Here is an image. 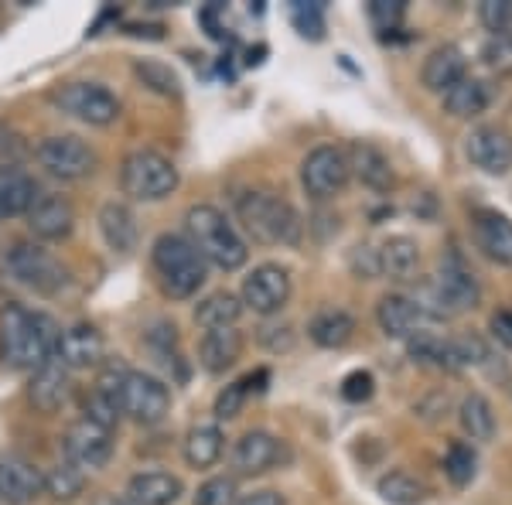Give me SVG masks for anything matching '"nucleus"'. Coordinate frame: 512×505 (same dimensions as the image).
Returning a JSON list of instances; mask_svg holds the SVG:
<instances>
[{
    "mask_svg": "<svg viewBox=\"0 0 512 505\" xmlns=\"http://www.w3.org/2000/svg\"><path fill=\"white\" fill-rule=\"evenodd\" d=\"M59 325L52 314L28 311L24 304H7L0 311V359L14 369H41L55 359Z\"/></svg>",
    "mask_w": 512,
    "mask_h": 505,
    "instance_id": "nucleus-1",
    "label": "nucleus"
},
{
    "mask_svg": "<svg viewBox=\"0 0 512 505\" xmlns=\"http://www.w3.org/2000/svg\"><path fill=\"white\" fill-rule=\"evenodd\" d=\"M185 233L188 243L202 253V260L219 270H239L250 256L243 236L236 233L229 215L216 205H192L185 212Z\"/></svg>",
    "mask_w": 512,
    "mask_h": 505,
    "instance_id": "nucleus-2",
    "label": "nucleus"
},
{
    "mask_svg": "<svg viewBox=\"0 0 512 505\" xmlns=\"http://www.w3.org/2000/svg\"><path fill=\"white\" fill-rule=\"evenodd\" d=\"M151 263L158 273L161 287L168 297L185 301V297L198 294V287L209 277V263L202 260V253L188 243V236L181 233H161L151 246Z\"/></svg>",
    "mask_w": 512,
    "mask_h": 505,
    "instance_id": "nucleus-3",
    "label": "nucleus"
},
{
    "mask_svg": "<svg viewBox=\"0 0 512 505\" xmlns=\"http://www.w3.org/2000/svg\"><path fill=\"white\" fill-rule=\"evenodd\" d=\"M236 212L243 229L256 243L267 246H294L301 239V215L284 198L267 192H246L236 198Z\"/></svg>",
    "mask_w": 512,
    "mask_h": 505,
    "instance_id": "nucleus-4",
    "label": "nucleus"
},
{
    "mask_svg": "<svg viewBox=\"0 0 512 505\" xmlns=\"http://www.w3.org/2000/svg\"><path fill=\"white\" fill-rule=\"evenodd\" d=\"M178 168L171 157H164L161 151L151 147H140L130 151L120 164V185L123 195H130L134 202H161L178 188Z\"/></svg>",
    "mask_w": 512,
    "mask_h": 505,
    "instance_id": "nucleus-5",
    "label": "nucleus"
},
{
    "mask_svg": "<svg viewBox=\"0 0 512 505\" xmlns=\"http://www.w3.org/2000/svg\"><path fill=\"white\" fill-rule=\"evenodd\" d=\"M478 280L458 263H444L441 273L424 287V297H417V304L424 308L427 318H454L465 314L478 304Z\"/></svg>",
    "mask_w": 512,
    "mask_h": 505,
    "instance_id": "nucleus-6",
    "label": "nucleus"
},
{
    "mask_svg": "<svg viewBox=\"0 0 512 505\" xmlns=\"http://www.w3.org/2000/svg\"><path fill=\"white\" fill-rule=\"evenodd\" d=\"M7 273L35 294H59L69 284V270L41 243H14L7 250Z\"/></svg>",
    "mask_w": 512,
    "mask_h": 505,
    "instance_id": "nucleus-7",
    "label": "nucleus"
},
{
    "mask_svg": "<svg viewBox=\"0 0 512 505\" xmlns=\"http://www.w3.org/2000/svg\"><path fill=\"white\" fill-rule=\"evenodd\" d=\"M117 410L144 427L161 424L171 413V389L158 376H151V372L130 369L117 389Z\"/></svg>",
    "mask_w": 512,
    "mask_h": 505,
    "instance_id": "nucleus-8",
    "label": "nucleus"
},
{
    "mask_svg": "<svg viewBox=\"0 0 512 505\" xmlns=\"http://www.w3.org/2000/svg\"><path fill=\"white\" fill-rule=\"evenodd\" d=\"M38 164L52 178L62 181H82L96 171V151L82 137L72 134H52L38 144Z\"/></svg>",
    "mask_w": 512,
    "mask_h": 505,
    "instance_id": "nucleus-9",
    "label": "nucleus"
},
{
    "mask_svg": "<svg viewBox=\"0 0 512 505\" xmlns=\"http://www.w3.org/2000/svg\"><path fill=\"white\" fill-rule=\"evenodd\" d=\"M55 103L82 123H89V127H110L120 117V99L106 86H96V82H69L55 93Z\"/></svg>",
    "mask_w": 512,
    "mask_h": 505,
    "instance_id": "nucleus-10",
    "label": "nucleus"
},
{
    "mask_svg": "<svg viewBox=\"0 0 512 505\" xmlns=\"http://www.w3.org/2000/svg\"><path fill=\"white\" fill-rule=\"evenodd\" d=\"M349 157L342 147L321 144L301 161V185L311 198H332L349 185Z\"/></svg>",
    "mask_w": 512,
    "mask_h": 505,
    "instance_id": "nucleus-11",
    "label": "nucleus"
},
{
    "mask_svg": "<svg viewBox=\"0 0 512 505\" xmlns=\"http://www.w3.org/2000/svg\"><path fill=\"white\" fill-rule=\"evenodd\" d=\"M287 297H291V273L280 267V263H260V267H253L250 277L243 280L239 301H243V308L267 318V314H277L284 308Z\"/></svg>",
    "mask_w": 512,
    "mask_h": 505,
    "instance_id": "nucleus-12",
    "label": "nucleus"
},
{
    "mask_svg": "<svg viewBox=\"0 0 512 505\" xmlns=\"http://www.w3.org/2000/svg\"><path fill=\"white\" fill-rule=\"evenodd\" d=\"M284 458L287 451L280 437H274L270 430H246L229 451V468H233V475H263Z\"/></svg>",
    "mask_w": 512,
    "mask_h": 505,
    "instance_id": "nucleus-13",
    "label": "nucleus"
},
{
    "mask_svg": "<svg viewBox=\"0 0 512 505\" xmlns=\"http://www.w3.org/2000/svg\"><path fill=\"white\" fill-rule=\"evenodd\" d=\"M65 458L79 471H99L113 458V434L82 417L65 430Z\"/></svg>",
    "mask_w": 512,
    "mask_h": 505,
    "instance_id": "nucleus-14",
    "label": "nucleus"
},
{
    "mask_svg": "<svg viewBox=\"0 0 512 505\" xmlns=\"http://www.w3.org/2000/svg\"><path fill=\"white\" fill-rule=\"evenodd\" d=\"M106 355V342L99 335L96 325H72L59 335L55 345V362L65 372H79V369H96Z\"/></svg>",
    "mask_w": 512,
    "mask_h": 505,
    "instance_id": "nucleus-15",
    "label": "nucleus"
},
{
    "mask_svg": "<svg viewBox=\"0 0 512 505\" xmlns=\"http://www.w3.org/2000/svg\"><path fill=\"white\" fill-rule=\"evenodd\" d=\"M465 154L485 175H506L512 168V137L499 127H478L465 140Z\"/></svg>",
    "mask_w": 512,
    "mask_h": 505,
    "instance_id": "nucleus-16",
    "label": "nucleus"
},
{
    "mask_svg": "<svg viewBox=\"0 0 512 505\" xmlns=\"http://www.w3.org/2000/svg\"><path fill=\"white\" fill-rule=\"evenodd\" d=\"M76 226V209L65 195H38L35 205L28 209V229L31 236L45 243H59Z\"/></svg>",
    "mask_w": 512,
    "mask_h": 505,
    "instance_id": "nucleus-17",
    "label": "nucleus"
},
{
    "mask_svg": "<svg viewBox=\"0 0 512 505\" xmlns=\"http://www.w3.org/2000/svg\"><path fill=\"white\" fill-rule=\"evenodd\" d=\"M41 492H45V475L31 461L18 454H0V502L28 505Z\"/></svg>",
    "mask_w": 512,
    "mask_h": 505,
    "instance_id": "nucleus-18",
    "label": "nucleus"
},
{
    "mask_svg": "<svg viewBox=\"0 0 512 505\" xmlns=\"http://www.w3.org/2000/svg\"><path fill=\"white\" fill-rule=\"evenodd\" d=\"M376 321L390 338H414L420 331V325L427 321V314L417 304V297L386 294L383 301L376 304Z\"/></svg>",
    "mask_w": 512,
    "mask_h": 505,
    "instance_id": "nucleus-19",
    "label": "nucleus"
},
{
    "mask_svg": "<svg viewBox=\"0 0 512 505\" xmlns=\"http://www.w3.org/2000/svg\"><path fill=\"white\" fill-rule=\"evenodd\" d=\"M475 243L499 267H512V219L495 209L475 215Z\"/></svg>",
    "mask_w": 512,
    "mask_h": 505,
    "instance_id": "nucleus-20",
    "label": "nucleus"
},
{
    "mask_svg": "<svg viewBox=\"0 0 512 505\" xmlns=\"http://www.w3.org/2000/svg\"><path fill=\"white\" fill-rule=\"evenodd\" d=\"M72 396V383H69V372H65L59 362H45L41 369H35L28 386V400L35 403V410L41 413H59Z\"/></svg>",
    "mask_w": 512,
    "mask_h": 505,
    "instance_id": "nucleus-21",
    "label": "nucleus"
},
{
    "mask_svg": "<svg viewBox=\"0 0 512 505\" xmlns=\"http://www.w3.org/2000/svg\"><path fill=\"white\" fill-rule=\"evenodd\" d=\"M239 355H243V335L236 328L205 331V338L198 342V362L209 376H222L226 369H233Z\"/></svg>",
    "mask_w": 512,
    "mask_h": 505,
    "instance_id": "nucleus-22",
    "label": "nucleus"
},
{
    "mask_svg": "<svg viewBox=\"0 0 512 505\" xmlns=\"http://www.w3.org/2000/svg\"><path fill=\"white\" fill-rule=\"evenodd\" d=\"M99 233H103L106 246H110L113 253L137 250V239H140L137 215L123 202H106L103 209H99Z\"/></svg>",
    "mask_w": 512,
    "mask_h": 505,
    "instance_id": "nucleus-23",
    "label": "nucleus"
},
{
    "mask_svg": "<svg viewBox=\"0 0 512 505\" xmlns=\"http://www.w3.org/2000/svg\"><path fill=\"white\" fill-rule=\"evenodd\" d=\"M181 492H185L181 478L168 475V471H140L127 485V499L134 505H175Z\"/></svg>",
    "mask_w": 512,
    "mask_h": 505,
    "instance_id": "nucleus-24",
    "label": "nucleus"
},
{
    "mask_svg": "<svg viewBox=\"0 0 512 505\" xmlns=\"http://www.w3.org/2000/svg\"><path fill=\"white\" fill-rule=\"evenodd\" d=\"M468 72H465V55L458 52L454 45H441L427 55L424 69H420V79L431 93H448L454 82H461Z\"/></svg>",
    "mask_w": 512,
    "mask_h": 505,
    "instance_id": "nucleus-25",
    "label": "nucleus"
},
{
    "mask_svg": "<svg viewBox=\"0 0 512 505\" xmlns=\"http://www.w3.org/2000/svg\"><path fill=\"white\" fill-rule=\"evenodd\" d=\"M38 185L28 171L21 168H0V219L28 215V209L38 198Z\"/></svg>",
    "mask_w": 512,
    "mask_h": 505,
    "instance_id": "nucleus-26",
    "label": "nucleus"
},
{
    "mask_svg": "<svg viewBox=\"0 0 512 505\" xmlns=\"http://www.w3.org/2000/svg\"><path fill=\"white\" fill-rule=\"evenodd\" d=\"M420 267V250L410 236H390L376 250V270L390 280H410Z\"/></svg>",
    "mask_w": 512,
    "mask_h": 505,
    "instance_id": "nucleus-27",
    "label": "nucleus"
},
{
    "mask_svg": "<svg viewBox=\"0 0 512 505\" xmlns=\"http://www.w3.org/2000/svg\"><path fill=\"white\" fill-rule=\"evenodd\" d=\"M345 157H349V171H355V178L366 188H373V192H390L393 188V168L379 147L352 144V151Z\"/></svg>",
    "mask_w": 512,
    "mask_h": 505,
    "instance_id": "nucleus-28",
    "label": "nucleus"
},
{
    "mask_svg": "<svg viewBox=\"0 0 512 505\" xmlns=\"http://www.w3.org/2000/svg\"><path fill=\"white\" fill-rule=\"evenodd\" d=\"M352 331H355L352 314L342 308L318 311L315 318L308 321V338L318 349H342V345H349Z\"/></svg>",
    "mask_w": 512,
    "mask_h": 505,
    "instance_id": "nucleus-29",
    "label": "nucleus"
},
{
    "mask_svg": "<svg viewBox=\"0 0 512 505\" xmlns=\"http://www.w3.org/2000/svg\"><path fill=\"white\" fill-rule=\"evenodd\" d=\"M222 451H226V437H222V430L216 424H198V427L188 430V437H185V461L195 471L212 468L222 458Z\"/></svg>",
    "mask_w": 512,
    "mask_h": 505,
    "instance_id": "nucleus-30",
    "label": "nucleus"
},
{
    "mask_svg": "<svg viewBox=\"0 0 512 505\" xmlns=\"http://www.w3.org/2000/svg\"><path fill=\"white\" fill-rule=\"evenodd\" d=\"M489 99H492L489 86H485L482 79L465 76L444 93V110H448L451 117H478V113H485Z\"/></svg>",
    "mask_w": 512,
    "mask_h": 505,
    "instance_id": "nucleus-31",
    "label": "nucleus"
},
{
    "mask_svg": "<svg viewBox=\"0 0 512 505\" xmlns=\"http://www.w3.org/2000/svg\"><path fill=\"white\" fill-rule=\"evenodd\" d=\"M239 314H243V301L229 291H216L209 294L205 301H198L195 308V321L205 331H216V328H236Z\"/></svg>",
    "mask_w": 512,
    "mask_h": 505,
    "instance_id": "nucleus-32",
    "label": "nucleus"
},
{
    "mask_svg": "<svg viewBox=\"0 0 512 505\" xmlns=\"http://www.w3.org/2000/svg\"><path fill=\"white\" fill-rule=\"evenodd\" d=\"M458 420L465 427V434L472 441H492L495 434V413H492V403L485 400L482 393H472L461 400V410H458Z\"/></svg>",
    "mask_w": 512,
    "mask_h": 505,
    "instance_id": "nucleus-33",
    "label": "nucleus"
},
{
    "mask_svg": "<svg viewBox=\"0 0 512 505\" xmlns=\"http://www.w3.org/2000/svg\"><path fill=\"white\" fill-rule=\"evenodd\" d=\"M379 495L390 505H420L427 488L420 478L410 475V471H390V475L379 478Z\"/></svg>",
    "mask_w": 512,
    "mask_h": 505,
    "instance_id": "nucleus-34",
    "label": "nucleus"
},
{
    "mask_svg": "<svg viewBox=\"0 0 512 505\" xmlns=\"http://www.w3.org/2000/svg\"><path fill=\"white\" fill-rule=\"evenodd\" d=\"M256 383H267V369H256L246 379H239V383L222 389V393L216 396V417L219 420H236L239 410H243V403L250 400L253 389H260Z\"/></svg>",
    "mask_w": 512,
    "mask_h": 505,
    "instance_id": "nucleus-35",
    "label": "nucleus"
},
{
    "mask_svg": "<svg viewBox=\"0 0 512 505\" xmlns=\"http://www.w3.org/2000/svg\"><path fill=\"white\" fill-rule=\"evenodd\" d=\"M475 471H478V454H475V447H472V444H465V441H454V444L448 447V454H444V475L451 478V485L465 488V485H472Z\"/></svg>",
    "mask_w": 512,
    "mask_h": 505,
    "instance_id": "nucleus-36",
    "label": "nucleus"
},
{
    "mask_svg": "<svg viewBox=\"0 0 512 505\" xmlns=\"http://www.w3.org/2000/svg\"><path fill=\"white\" fill-rule=\"evenodd\" d=\"M134 72L147 89H154V93H161V96H178L181 93V82H178L175 72H171V65H161L154 59H140L134 65Z\"/></svg>",
    "mask_w": 512,
    "mask_h": 505,
    "instance_id": "nucleus-37",
    "label": "nucleus"
},
{
    "mask_svg": "<svg viewBox=\"0 0 512 505\" xmlns=\"http://www.w3.org/2000/svg\"><path fill=\"white\" fill-rule=\"evenodd\" d=\"M45 492L48 495H55V499H76V495L82 492V471L79 468H72L69 461L65 465H55L52 471L45 475Z\"/></svg>",
    "mask_w": 512,
    "mask_h": 505,
    "instance_id": "nucleus-38",
    "label": "nucleus"
},
{
    "mask_svg": "<svg viewBox=\"0 0 512 505\" xmlns=\"http://www.w3.org/2000/svg\"><path fill=\"white\" fill-rule=\"evenodd\" d=\"M291 21L304 38H311V41L325 38V4H304V0H294Z\"/></svg>",
    "mask_w": 512,
    "mask_h": 505,
    "instance_id": "nucleus-39",
    "label": "nucleus"
},
{
    "mask_svg": "<svg viewBox=\"0 0 512 505\" xmlns=\"http://www.w3.org/2000/svg\"><path fill=\"white\" fill-rule=\"evenodd\" d=\"M448 349H451V369L475 366V362L489 359V349H485V342H482V338H475V335L448 338Z\"/></svg>",
    "mask_w": 512,
    "mask_h": 505,
    "instance_id": "nucleus-40",
    "label": "nucleus"
},
{
    "mask_svg": "<svg viewBox=\"0 0 512 505\" xmlns=\"http://www.w3.org/2000/svg\"><path fill=\"white\" fill-rule=\"evenodd\" d=\"M233 502H236V478L229 475L209 478L195 492V505H233Z\"/></svg>",
    "mask_w": 512,
    "mask_h": 505,
    "instance_id": "nucleus-41",
    "label": "nucleus"
},
{
    "mask_svg": "<svg viewBox=\"0 0 512 505\" xmlns=\"http://www.w3.org/2000/svg\"><path fill=\"white\" fill-rule=\"evenodd\" d=\"M82 410H86V420H89V424L110 430V434H113V427H117V420H120L117 403L106 400V396H103V393H96V389L86 396V400H82Z\"/></svg>",
    "mask_w": 512,
    "mask_h": 505,
    "instance_id": "nucleus-42",
    "label": "nucleus"
},
{
    "mask_svg": "<svg viewBox=\"0 0 512 505\" xmlns=\"http://www.w3.org/2000/svg\"><path fill=\"white\" fill-rule=\"evenodd\" d=\"M478 18H482V24L492 35H502L512 24V0H482L478 4Z\"/></svg>",
    "mask_w": 512,
    "mask_h": 505,
    "instance_id": "nucleus-43",
    "label": "nucleus"
},
{
    "mask_svg": "<svg viewBox=\"0 0 512 505\" xmlns=\"http://www.w3.org/2000/svg\"><path fill=\"white\" fill-rule=\"evenodd\" d=\"M369 21L376 24L379 31H393L396 24L403 21V14H407V4L403 0H369Z\"/></svg>",
    "mask_w": 512,
    "mask_h": 505,
    "instance_id": "nucleus-44",
    "label": "nucleus"
},
{
    "mask_svg": "<svg viewBox=\"0 0 512 505\" xmlns=\"http://www.w3.org/2000/svg\"><path fill=\"white\" fill-rule=\"evenodd\" d=\"M482 59L495 72H512V35H509V31H502V35H492L489 38V45H485Z\"/></svg>",
    "mask_w": 512,
    "mask_h": 505,
    "instance_id": "nucleus-45",
    "label": "nucleus"
},
{
    "mask_svg": "<svg viewBox=\"0 0 512 505\" xmlns=\"http://www.w3.org/2000/svg\"><path fill=\"white\" fill-rule=\"evenodd\" d=\"M28 157V144L18 130L0 127V168H18V161Z\"/></svg>",
    "mask_w": 512,
    "mask_h": 505,
    "instance_id": "nucleus-46",
    "label": "nucleus"
},
{
    "mask_svg": "<svg viewBox=\"0 0 512 505\" xmlns=\"http://www.w3.org/2000/svg\"><path fill=\"white\" fill-rule=\"evenodd\" d=\"M373 376H369V372H349V376H345V383H342V396L349 403H362V400H369V396H373Z\"/></svg>",
    "mask_w": 512,
    "mask_h": 505,
    "instance_id": "nucleus-47",
    "label": "nucleus"
},
{
    "mask_svg": "<svg viewBox=\"0 0 512 505\" xmlns=\"http://www.w3.org/2000/svg\"><path fill=\"white\" fill-rule=\"evenodd\" d=\"M260 342L267 345L270 352H280V349H291L294 335H291V328H287V325H280V328L277 325H267V328L260 331Z\"/></svg>",
    "mask_w": 512,
    "mask_h": 505,
    "instance_id": "nucleus-48",
    "label": "nucleus"
},
{
    "mask_svg": "<svg viewBox=\"0 0 512 505\" xmlns=\"http://www.w3.org/2000/svg\"><path fill=\"white\" fill-rule=\"evenodd\" d=\"M492 338L499 345H506V349H512V311H495L492 314Z\"/></svg>",
    "mask_w": 512,
    "mask_h": 505,
    "instance_id": "nucleus-49",
    "label": "nucleus"
},
{
    "mask_svg": "<svg viewBox=\"0 0 512 505\" xmlns=\"http://www.w3.org/2000/svg\"><path fill=\"white\" fill-rule=\"evenodd\" d=\"M233 505H287V502H284V495L274 492V488H260V492L239 495Z\"/></svg>",
    "mask_w": 512,
    "mask_h": 505,
    "instance_id": "nucleus-50",
    "label": "nucleus"
},
{
    "mask_svg": "<svg viewBox=\"0 0 512 505\" xmlns=\"http://www.w3.org/2000/svg\"><path fill=\"white\" fill-rule=\"evenodd\" d=\"M93 505H134L127 499V495H117V492H103V495H96Z\"/></svg>",
    "mask_w": 512,
    "mask_h": 505,
    "instance_id": "nucleus-51",
    "label": "nucleus"
}]
</instances>
